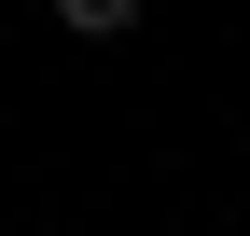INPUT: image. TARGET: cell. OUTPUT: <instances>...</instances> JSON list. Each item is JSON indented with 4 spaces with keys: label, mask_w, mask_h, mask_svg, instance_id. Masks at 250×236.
<instances>
[{
    "label": "cell",
    "mask_w": 250,
    "mask_h": 236,
    "mask_svg": "<svg viewBox=\"0 0 250 236\" xmlns=\"http://www.w3.org/2000/svg\"><path fill=\"white\" fill-rule=\"evenodd\" d=\"M56 28H70V42H125V28H139V0H56Z\"/></svg>",
    "instance_id": "cell-1"
}]
</instances>
